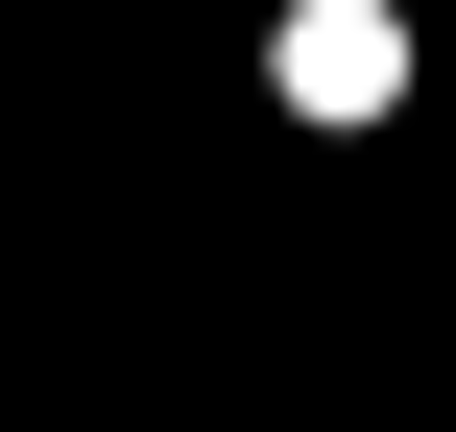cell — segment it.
Wrapping results in <instances>:
<instances>
[{
    "mask_svg": "<svg viewBox=\"0 0 456 432\" xmlns=\"http://www.w3.org/2000/svg\"><path fill=\"white\" fill-rule=\"evenodd\" d=\"M289 96H313V120H385V96H409V24H385V0H289Z\"/></svg>",
    "mask_w": 456,
    "mask_h": 432,
    "instance_id": "obj_1",
    "label": "cell"
}]
</instances>
